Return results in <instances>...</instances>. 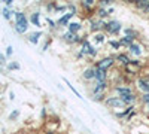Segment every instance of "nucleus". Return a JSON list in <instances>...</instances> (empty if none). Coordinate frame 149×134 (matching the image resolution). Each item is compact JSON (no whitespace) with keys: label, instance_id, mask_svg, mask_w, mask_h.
I'll return each instance as SVG.
<instances>
[{"label":"nucleus","instance_id":"nucleus-1","mask_svg":"<svg viewBox=\"0 0 149 134\" xmlns=\"http://www.w3.org/2000/svg\"><path fill=\"white\" fill-rule=\"evenodd\" d=\"M29 28V21L27 17L22 14V12H15V30L18 33H26Z\"/></svg>","mask_w":149,"mask_h":134},{"label":"nucleus","instance_id":"nucleus-2","mask_svg":"<svg viewBox=\"0 0 149 134\" xmlns=\"http://www.w3.org/2000/svg\"><path fill=\"white\" fill-rule=\"evenodd\" d=\"M79 54H81V55H88V57H95V55L98 54V49H97V48H94L88 40H84Z\"/></svg>","mask_w":149,"mask_h":134},{"label":"nucleus","instance_id":"nucleus-3","mask_svg":"<svg viewBox=\"0 0 149 134\" xmlns=\"http://www.w3.org/2000/svg\"><path fill=\"white\" fill-rule=\"evenodd\" d=\"M122 28V24L116 19H110L104 24V30L109 33V34H118Z\"/></svg>","mask_w":149,"mask_h":134},{"label":"nucleus","instance_id":"nucleus-4","mask_svg":"<svg viewBox=\"0 0 149 134\" xmlns=\"http://www.w3.org/2000/svg\"><path fill=\"white\" fill-rule=\"evenodd\" d=\"M115 61H116V60H115V57H113V55H110V57H104V58H102V60H98L97 64H95V67L107 72L112 66L115 64Z\"/></svg>","mask_w":149,"mask_h":134},{"label":"nucleus","instance_id":"nucleus-5","mask_svg":"<svg viewBox=\"0 0 149 134\" xmlns=\"http://www.w3.org/2000/svg\"><path fill=\"white\" fill-rule=\"evenodd\" d=\"M104 103L109 106V107H113V109H121V107H125L124 101L119 99V97H106Z\"/></svg>","mask_w":149,"mask_h":134},{"label":"nucleus","instance_id":"nucleus-6","mask_svg":"<svg viewBox=\"0 0 149 134\" xmlns=\"http://www.w3.org/2000/svg\"><path fill=\"white\" fill-rule=\"evenodd\" d=\"M113 91L118 94V97L119 99H122V97H127V95H133L134 94V91L131 90V88H128V87H121V85H116V87L113 88Z\"/></svg>","mask_w":149,"mask_h":134},{"label":"nucleus","instance_id":"nucleus-7","mask_svg":"<svg viewBox=\"0 0 149 134\" xmlns=\"http://www.w3.org/2000/svg\"><path fill=\"white\" fill-rule=\"evenodd\" d=\"M137 88L143 94H149V78H139L137 79Z\"/></svg>","mask_w":149,"mask_h":134},{"label":"nucleus","instance_id":"nucleus-8","mask_svg":"<svg viewBox=\"0 0 149 134\" xmlns=\"http://www.w3.org/2000/svg\"><path fill=\"white\" fill-rule=\"evenodd\" d=\"M63 39L66 40V42H69V43H78V42H84L85 39H81V36L79 34H73V33H70V31H67L66 34H63Z\"/></svg>","mask_w":149,"mask_h":134},{"label":"nucleus","instance_id":"nucleus-9","mask_svg":"<svg viewBox=\"0 0 149 134\" xmlns=\"http://www.w3.org/2000/svg\"><path fill=\"white\" fill-rule=\"evenodd\" d=\"M107 81L106 82H97L94 85V88H93V95L94 94H104V91L107 90Z\"/></svg>","mask_w":149,"mask_h":134},{"label":"nucleus","instance_id":"nucleus-10","mask_svg":"<svg viewBox=\"0 0 149 134\" xmlns=\"http://www.w3.org/2000/svg\"><path fill=\"white\" fill-rule=\"evenodd\" d=\"M76 15L74 12H69V14H66V15H63L58 21H57V26H69L70 24V19Z\"/></svg>","mask_w":149,"mask_h":134},{"label":"nucleus","instance_id":"nucleus-11","mask_svg":"<svg viewBox=\"0 0 149 134\" xmlns=\"http://www.w3.org/2000/svg\"><path fill=\"white\" fill-rule=\"evenodd\" d=\"M94 79H95L97 82H106V81H107V72L95 67V75H94Z\"/></svg>","mask_w":149,"mask_h":134},{"label":"nucleus","instance_id":"nucleus-12","mask_svg":"<svg viewBox=\"0 0 149 134\" xmlns=\"http://www.w3.org/2000/svg\"><path fill=\"white\" fill-rule=\"evenodd\" d=\"M104 24L106 22H103V19H94L93 22H91V26H90V30L91 31H94V34L98 31V30H102V28H104Z\"/></svg>","mask_w":149,"mask_h":134},{"label":"nucleus","instance_id":"nucleus-13","mask_svg":"<svg viewBox=\"0 0 149 134\" xmlns=\"http://www.w3.org/2000/svg\"><path fill=\"white\" fill-rule=\"evenodd\" d=\"M67 27H69V31H70V33L78 34V33L81 31V28H82V24H81L79 21H72Z\"/></svg>","mask_w":149,"mask_h":134},{"label":"nucleus","instance_id":"nucleus-14","mask_svg":"<svg viewBox=\"0 0 149 134\" xmlns=\"http://www.w3.org/2000/svg\"><path fill=\"white\" fill-rule=\"evenodd\" d=\"M128 49H130V52L131 54H134L136 57H140V55H143V51H142V46L137 43V42H134L130 48H128Z\"/></svg>","mask_w":149,"mask_h":134},{"label":"nucleus","instance_id":"nucleus-15","mask_svg":"<svg viewBox=\"0 0 149 134\" xmlns=\"http://www.w3.org/2000/svg\"><path fill=\"white\" fill-rule=\"evenodd\" d=\"M94 75H95V67H88V69L84 70L82 78L86 79V81H91V79H94Z\"/></svg>","mask_w":149,"mask_h":134},{"label":"nucleus","instance_id":"nucleus-16","mask_svg":"<svg viewBox=\"0 0 149 134\" xmlns=\"http://www.w3.org/2000/svg\"><path fill=\"white\" fill-rule=\"evenodd\" d=\"M115 60H116L118 63L124 64V66H128V64L131 63V60L128 58V55H127V54H118V55L115 57Z\"/></svg>","mask_w":149,"mask_h":134},{"label":"nucleus","instance_id":"nucleus-17","mask_svg":"<svg viewBox=\"0 0 149 134\" xmlns=\"http://www.w3.org/2000/svg\"><path fill=\"white\" fill-rule=\"evenodd\" d=\"M95 14H97V18L98 19H103V18H106V17L110 15L109 14V9H104V8H100V6H98V9L95 10Z\"/></svg>","mask_w":149,"mask_h":134},{"label":"nucleus","instance_id":"nucleus-18","mask_svg":"<svg viewBox=\"0 0 149 134\" xmlns=\"http://www.w3.org/2000/svg\"><path fill=\"white\" fill-rule=\"evenodd\" d=\"M119 43H121V46H128L130 48L134 43V39L133 37H128V36H124V37L119 39Z\"/></svg>","mask_w":149,"mask_h":134},{"label":"nucleus","instance_id":"nucleus-19","mask_svg":"<svg viewBox=\"0 0 149 134\" xmlns=\"http://www.w3.org/2000/svg\"><path fill=\"white\" fill-rule=\"evenodd\" d=\"M30 21L34 24V26H40V14L39 12H33L31 17H30Z\"/></svg>","mask_w":149,"mask_h":134},{"label":"nucleus","instance_id":"nucleus-20","mask_svg":"<svg viewBox=\"0 0 149 134\" xmlns=\"http://www.w3.org/2000/svg\"><path fill=\"white\" fill-rule=\"evenodd\" d=\"M40 36H42V31L31 33V34H30V37H29V40H30L31 43H37V42H39V39H40Z\"/></svg>","mask_w":149,"mask_h":134},{"label":"nucleus","instance_id":"nucleus-21","mask_svg":"<svg viewBox=\"0 0 149 134\" xmlns=\"http://www.w3.org/2000/svg\"><path fill=\"white\" fill-rule=\"evenodd\" d=\"M94 42L98 43V45L103 43V42H104V34H103V33H95V34H94Z\"/></svg>","mask_w":149,"mask_h":134},{"label":"nucleus","instance_id":"nucleus-22","mask_svg":"<svg viewBox=\"0 0 149 134\" xmlns=\"http://www.w3.org/2000/svg\"><path fill=\"white\" fill-rule=\"evenodd\" d=\"M124 33H125V36H128V37H133V39L137 37V31L133 30V28H125V30H124Z\"/></svg>","mask_w":149,"mask_h":134},{"label":"nucleus","instance_id":"nucleus-23","mask_svg":"<svg viewBox=\"0 0 149 134\" xmlns=\"http://www.w3.org/2000/svg\"><path fill=\"white\" fill-rule=\"evenodd\" d=\"M148 5H149V2H145V0H137V2H136V8L142 9V10H143Z\"/></svg>","mask_w":149,"mask_h":134},{"label":"nucleus","instance_id":"nucleus-24","mask_svg":"<svg viewBox=\"0 0 149 134\" xmlns=\"http://www.w3.org/2000/svg\"><path fill=\"white\" fill-rule=\"evenodd\" d=\"M94 5H95L94 0H85V2H82V8H85V9H90V8H93Z\"/></svg>","mask_w":149,"mask_h":134},{"label":"nucleus","instance_id":"nucleus-25","mask_svg":"<svg viewBox=\"0 0 149 134\" xmlns=\"http://www.w3.org/2000/svg\"><path fill=\"white\" fill-rule=\"evenodd\" d=\"M109 45H110L112 48H113V49H119V48H121L119 40H110V42H109Z\"/></svg>","mask_w":149,"mask_h":134},{"label":"nucleus","instance_id":"nucleus-26","mask_svg":"<svg viewBox=\"0 0 149 134\" xmlns=\"http://www.w3.org/2000/svg\"><path fill=\"white\" fill-rule=\"evenodd\" d=\"M140 100H142V103L148 104V103H149V94H142V97H140Z\"/></svg>","mask_w":149,"mask_h":134},{"label":"nucleus","instance_id":"nucleus-27","mask_svg":"<svg viewBox=\"0 0 149 134\" xmlns=\"http://www.w3.org/2000/svg\"><path fill=\"white\" fill-rule=\"evenodd\" d=\"M112 2H110V0H102V2H100V8H104L106 9V6H109Z\"/></svg>","mask_w":149,"mask_h":134},{"label":"nucleus","instance_id":"nucleus-28","mask_svg":"<svg viewBox=\"0 0 149 134\" xmlns=\"http://www.w3.org/2000/svg\"><path fill=\"white\" fill-rule=\"evenodd\" d=\"M3 17H5V18H10V12H9V9H3Z\"/></svg>","mask_w":149,"mask_h":134},{"label":"nucleus","instance_id":"nucleus-29","mask_svg":"<svg viewBox=\"0 0 149 134\" xmlns=\"http://www.w3.org/2000/svg\"><path fill=\"white\" fill-rule=\"evenodd\" d=\"M9 69H19V66L17 63H12V64H9Z\"/></svg>","mask_w":149,"mask_h":134},{"label":"nucleus","instance_id":"nucleus-30","mask_svg":"<svg viewBox=\"0 0 149 134\" xmlns=\"http://www.w3.org/2000/svg\"><path fill=\"white\" fill-rule=\"evenodd\" d=\"M17 116H18V110H15L14 113H10V119H12V118H17Z\"/></svg>","mask_w":149,"mask_h":134},{"label":"nucleus","instance_id":"nucleus-31","mask_svg":"<svg viewBox=\"0 0 149 134\" xmlns=\"http://www.w3.org/2000/svg\"><path fill=\"white\" fill-rule=\"evenodd\" d=\"M6 54H8V55H10V54H12V46H8V51H6Z\"/></svg>","mask_w":149,"mask_h":134},{"label":"nucleus","instance_id":"nucleus-32","mask_svg":"<svg viewBox=\"0 0 149 134\" xmlns=\"http://www.w3.org/2000/svg\"><path fill=\"white\" fill-rule=\"evenodd\" d=\"M143 12H145V14H146V15H149V5H148V6H146V8L143 9Z\"/></svg>","mask_w":149,"mask_h":134},{"label":"nucleus","instance_id":"nucleus-33","mask_svg":"<svg viewBox=\"0 0 149 134\" xmlns=\"http://www.w3.org/2000/svg\"><path fill=\"white\" fill-rule=\"evenodd\" d=\"M12 5V0H6V6H10Z\"/></svg>","mask_w":149,"mask_h":134},{"label":"nucleus","instance_id":"nucleus-34","mask_svg":"<svg viewBox=\"0 0 149 134\" xmlns=\"http://www.w3.org/2000/svg\"><path fill=\"white\" fill-rule=\"evenodd\" d=\"M146 112H148V113H149V103H148V104H146Z\"/></svg>","mask_w":149,"mask_h":134}]
</instances>
